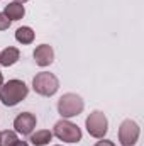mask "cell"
<instances>
[{
    "label": "cell",
    "mask_w": 144,
    "mask_h": 146,
    "mask_svg": "<svg viewBox=\"0 0 144 146\" xmlns=\"http://www.w3.org/2000/svg\"><path fill=\"white\" fill-rule=\"evenodd\" d=\"M19 58H20V51L14 46H9L0 53V65L2 66H12L19 61Z\"/></svg>",
    "instance_id": "9c48e42d"
},
{
    "label": "cell",
    "mask_w": 144,
    "mask_h": 146,
    "mask_svg": "<svg viewBox=\"0 0 144 146\" xmlns=\"http://www.w3.org/2000/svg\"><path fill=\"white\" fill-rule=\"evenodd\" d=\"M3 85V75H2V72H0V87Z\"/></svg>",
    "instance_id": "e0dca14e"
},
{
    "label": "cell",
    "mask_w": 144,
    "mask_h": 146,
    "mask_svg": "<svg viewBox=\"0 0 144 146\" xmlns=\"http://www.w3.org/2000/svg\"><path fill=\"white\" fill-rule=\"evenodd\" d=\"M53 136H56L59 141H65V143H78L81 141V129L76 124H73L71 121L61 119L54 124Z\"/></svg>",
    "instance_id": "277c9868"
},
{
    "label": "cell",
    "mask_w": 144,
    "mask_h": 146,
    "mask_svg": "<svg viewBox=\"0 0 144 146\" xmlns=\"http://www.w3.org/2000/svg\"><path fill=\"white\" fill-rule=\"evenodd\" d=\"M139 134H141L139 124L132 119H126L119 126V143L122 146H134L139 139Z\"/></svg>",
    "instance_id": "8992f818"
},
{
    "label": "cell",
    "mask_w": 144,
    "mask_h": 146,
    "mask_svg": "<svg viewBox=\"0 0 144 146\" xmlns=\"http://www.w3.org/2000/svg\"><path fill=\"white\" fill-rule=\"evenodd\" d=\"M29 94V87L22 80H9L0 87V102L7 107H14L19 102H22Z\"/></svg>",
    "instance_id": "6da1fadb"
},
{
    "label": "cell",
    "mask_w": 144,
    "mask_h": 146,
    "mask_svg": "<svg viewBox=\"0 0 144 146\" xmlns=\"http://www.w3.org/2000/svg\"><path fill=\"white\" fill-rule=\"evenodd\" d=\"M10 24H12V21H10L3 12H0V31H7V29L10 27Z\"/></svg>",
    "instance_id": "5bb4252c"
},
{
    "label": "cell",
    "mask_w": 144,
    "mask_h": 146,
    "mask_svg": "<svg viewBox=\"0 0 144 146\" xmlns=\"http://www.w3.org/2000/svg\"><path fill=\"white\" fill-rule=\"evenodd\" d=\"M85 109V102L80 95L76 94H65L59 97L58 100V112L61 114V117L70 119V117H76L80 115Z\"/></svg>",
    "instance_id": "3957f363"
},
{
    "label": "cell",
    "mask_w": 144,
    "mask_h": 146,
    "mask_svg": "<svg viewBox=\"0 0 144 146\" xmlns=\"http://www.w3.org/2000/svg\"><path fill=\"white\" fill-rule=\"evenodd\" d=\"M14 146H29V145H27L26 141H20V139H17V143H15Z\"/></svg>",
    "instance_id": "2e32d148"
},
{
    "label": "cell",
    "mask_w": 144,
    "mask_h": 146,
    "mask_svg": "<svg viewBox=\"0 0 144 146\" xmlns=\"http://www.w3.org/2000/svg\"><path fill=\"white\" fill-rule=\"evenodd\" d=\"M3 14H5L10 21H19V19H22V17L26 15V9H24V5L19 3V2H10V3L5 5Z\"/></svg>",
    "instance_id": "30bf717a"
},
{
    "label": "cell",
    "mask_w": 144,
    "mask_h": 146,
    "mask_svg": "<svg viewBox=\"0 0 144 146\" xmlns=\"http://www.w3.org/2000/svg\"><path fill=\"white\" fill-rule=\"evenodd\" d=\"M95 146H115V143H114V141H108V139H104V138H102L100 141H97V143H95Z\"/></svg>",
    "instance_id": "9a60e30c"
},
{
    "label": "cell",
    "mask_w": 144,
    "mask_h": 146,
    "mask_svg": "<svg viewBox=\"0 0 144 146\" xmlns=\"http://www.w3.org/2000/svg\"><path fill=\"white\" fill-rule=\"evenodd\" d=\"M53 60H54V49L49 44H39L34 49V61L37 66H41V68L49 66L53 63Z\"/></svg>",
    "instance_id": "ba28073f"
},
{
    "label": "cell",
    "mask_w": 144,
    "mask_h": 146,
    "mask_svg": "<svg viewBox=\"0 0 144 146\" xmlns=\"http://www.w3.org/2000/svg\"><path fill=\"white\" fill-rule=\"evenodd\" d=\"M32 88L36 94L42 95V97H53L59 88V80L53 73L41 72L32 78Z\"/></svg>",
    "instance_id": "7a4b0ae2"
},
{
    "label": "cell",
    "mask_w": 144,
    "mask_h": 146,
    "mask_svg": "<svg viewBox=\"0 0 144 146\" xmlns=\"http://www.w3.org/2000/svg\"><path fill=\"white\" fill-rule=\"evenodd\" d=\"M37 119L34 114L31 112H20L15 119H14V127H15V133L22 134V136H29L34 129H36Z\"/></svg>",
    "instance_id": "52a82bcc"
},
{
    "label": "cell",
    "mask_w": 144,
    "mask_h": 146,
    "mask_svg": "<svg viewBox=\"0 0 144 146\" xmlns=\"http://www.w3.org/2000/svg\"><path fill=\"white\" fill-rule=\"evenodd\" d=\"M14 2H19V3H26V2H29V0H14Z\"/></svg>",
    "instance_id": "ac0fdd59"
},
{
    "label": "cell",
    "mask_w": 144,
    "mask_h": 146,
    "mask_svg": "<svg viewBox=\"0 0 144 146\" xmlns=\"http://www.w3.org/2000/svg\"><path fill=\"white\" fill-rule=\"evenodd\" d=\"M36 37V33L29 27V26H22L15 31V39L20 42V44H31Z\"/></svg>",
    "instance_id": "7c38bea8"
},
{
    "label": "cell",
    "mask_w": 144,
    "mask_h": 146,
    "mask_svg": "<svg viewBox=\"0 0 144 146\" xmlns=\"http://www.w3.org/2000/svg\"><path fill=\"white\" fill-rule=\"evenodd\" d=\"M29 136H31L29 141L34 146H46L53 139V133L49 129H41V131H36V133H31Z\"/></svg>",
    "instance_id": "8fae6325"
},
{
    "label": "cell",
    "mask_w": 144,
    "mask_h": 146,
    "mask_svg": "<svg viewBox=\"0 0 144 146\" xmlns=\"http://www.w3.org/2000/svg\"><path fill=\"white\" fill-rule=\"evenodd\" d=\"M85 126H87L88 134L97 138V139H102L108 131V121L102 110H93L85 119Z\"/></svg>",
    "instance_id": "5b68a950"
},
{
    "label": "cell",
    "mask_w": 144,
    "mask_h": 146,
    "mask_svg": "<svg viewBox=\"0 0 144 146\" xmlns=\"http://www.w3.org/2000/svg\"><path fill=\"white\" fill-rule=\"evenodd\" d=\"M17 133L15 131H10V129H5L0 133V146H14L17 143Z\"/></svg>",
    "instance_id": "4fadbf2b"
},
{
    "label": "cell",
    "mask_w": 144,
    "mask_h": 146,
    "mask_svg": "<svg viewBox=\"0 0 144 146\" xmlns=\"http://www.w3.org/2000/svg\"><path fill=\"white\" fill-rule=\"evenodd\" d=\"M54 146H61V145H54Z\"/></svg>",
    "instance_id": "d6986e66"
}]
</instances>
